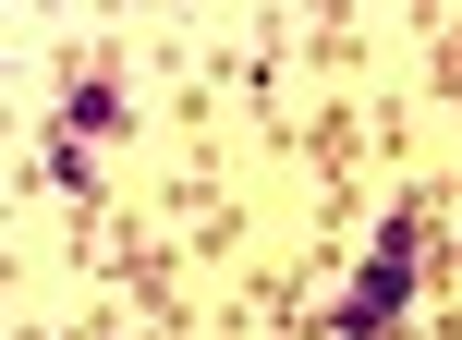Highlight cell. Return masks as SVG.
Instances as JSON below:
<instances>
[{
    "label": "cell",
    "mask_w": 462,
    "mask_h": 340,
    "mask_svg": "<svg viewBox=\"0 0 462 340\" xmlns=\"http://www.w3.org/2000/svg\"><path fill=\"white\" fill-rule=\"evenodd\" d=\"M61 134H122V86H73V122Z\"/></svg>",
    "instance_id": "7a4b0ae2"
},
{
    "label": "cell",
    "mask_w": 462,
    "mask_h": 340,
    "mask_svg": "<svg viewBox=\"0 0 462 340\" xmlns=\"http://www.w3.org/2000/svg\"><path fill=\"white\" fill-rule=\"evenodd\" d=\"M414 255H426V231H414V219H390V231H377L365 280L341 292V340H390V328H402V304H414Z\"/></svg>",
    "instance_id": "6da1fadb"
}]
</instances>
